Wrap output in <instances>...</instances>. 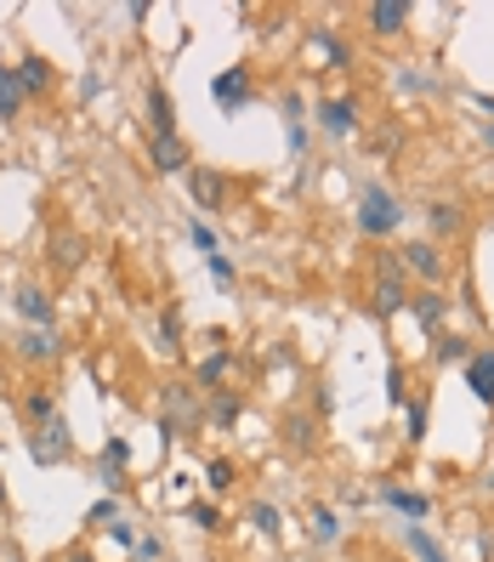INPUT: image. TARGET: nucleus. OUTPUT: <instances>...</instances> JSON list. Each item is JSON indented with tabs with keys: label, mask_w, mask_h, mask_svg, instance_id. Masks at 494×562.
Masks as SVG:
<instances>
[{
	"label": "nucleus",
	"mask_w": 494,
	"mask_h": 562,
	"mask_svg": "<svg viewBox=\"0 0 494 562\" xmlns=\"http://www.w3.org/2000/svg\"><path fill=\"white\" fill-rule=\"evenodd\" d=\"M86 256H91V245H86L80 227H57V234H46V268H52L57 279L80 273V268H86Z\"/></svg>",
	"instance_id": "10"
},
{
	"label": "nucleus",
	"mask_w": 494,
	"mask_h": 562,
	"mask_svg": "<svg viewBox=\"0 0 494 562\" xmlns=\"http://www.w3.org/2000/svg\"><path fill=\"white\" fill-rule=\"evenodd\" d=\"M0 295H7V290H0Z\"/></svg>",
	"instance_id": "53"
},
{
	"label": "nucleus",
	"mask_w": 494,
	"mask_h": 562,
	"mask_svg": "<svg viewBox=\"0 0 494 562\" xmlns=\"http://www.w3.org/2000/svg\"><path fill=\"white\" fill-rule=\"evenodd\" d=\"M154 432H159V443H165V449H171V443H177V438H182V432H177V426H171V420H165V415H159V420H154Z\"/></svg>",
	"instance_id": "47"
},
{
	"label": "nucleus",
	"mask_w": 494,
	"mask_h": 562,
	"mask_svg": "<svg viewBox=\"0 0 494 562\" xmlns=\"http://www.w3.org/2000/svg\"><path fill=\"white\" fill-rule=\"evenodd\" d=\"M284 143H290V159L295 165H307V154H313V131L307 125H284Z\"/></svg>",
	"instance_id": "41"
},
{
	"label": "nucleus",
	"mask_w": 494,
	"mask_h": 562,
	"mask_svg": "<svg viewBox=\"0 0 494 562\" xmlns=\"http://www.w3.org/2000/svg\"><path fill=\"white\" fill-rule=\"evenodd\" d=\"M23 449H29V460L35 467H69L75 460V432H69V420H52V426H35V432L23 438Z\"/></svg>",
	"instance_id": "5"
},
{
	"label": "nucleus",
	"mask_w": 494,
	"mask_h": 562,
	"mask_svg": "<svg viewBox=\"0 0 494 562\" xmlns=\"http://www.w3.org/2000/svg\"><path fill=\"white\" fill-rule=\"evenodd\" d=\"M375 501H381L386 512H398L404 522H426V517H433V494L404 488L398 477H381V483H375Z\"/></svg>",
	"instance_id": "12"
},
{
	"label": "nucleus",
	"mask_w": 494,
	"mask_h": 562,
	"mask_svg": "<svg viewBox=\"0 0 494 562\" xmlns=\"http://www.w3.org/2000/svg\"><path fill=\"white\" fill-rule=\"evenodd\" d=\"M188 245L200 250V256H216V250H222V239H216V227H211L205 216H193V222H188Z\"/></svg>",
	"instance_id": "37"
},
{
	"label": "nucleus",
	"mask_w": 494,
	"mask_h": 562,
	"mask_svg": "<svg viewBox=\"0 0 494 562\" xmlns=\"http://www.w3.org/2000/svg\"><path fill=\"white\" fill-rule=\"evenodd\" d=\"M409 18H415L409 0H370V7H364V29H370L375 41H398V35H409Z\"/></svg>",
	"instance_id": "15"
},
{
	"label": "nucleus",
	"mask_w": 494,
	"mask_h": 562,
	"mask_svg": "<svg viewBox=\"0 0 494 562\" xmlns=\"http://www.w3.org/2000/svg\"><path fill=\"white\" fill-rule=\"evenodd\" d=\"M182 517H188L193 528H200V535H222V528H227V517H222V506H216V501H188V506H182Z\"/></svg>",
	"instance_id": "34"
},
{
	"label": "nucleus",
	"mask_w": 494,
	"mask_h": 562,
	"mask_svg": "<svg viewBox=\"0 0 494 562\" xmlns=\"http://www.w3.org/2000/svg\"><path fill=\"white\" fill-rule=\"evenodd\" d=\"M279 114H284V125H307L313 120V103L290 86V91H279Z\"/></svg>",
	"instance_id": "36"
},
{
	"label": "nucleus",
	"mask_w": 494,
	"mask_h": 562,
	"mask_svg": "<svg viewBox=\"0 0 494 562\" xmlns=\"http://www.w3.org/2000/svg\"><path fill=\"white\" fill-rule=\"evenodd\" d=\"M460 375H467L472 398H478L483 409H494V347H472V358L460 363Z\"/></svg>",
	"instance_id": "23"
},
{
	"label": "nucleus",
	"mask_w": 494,
	"mask_h": 562,
	"mask_svg": "<svg viewBox=\"0 0 494 562\" xmlns=\"http://www.w3.org/2000/svg\"><path fill=\"white\" fill-rule=\"evenodd\" d=\"M63 352H69V336H63L57 324H41V329H29V324H23L18 336H12V358L29 363V370H52Z\"/></svg>",
	"instance_id": "4"
},
{
	"label": "nucleus",
	"mask_w": 494,
	"mask_h": 562,
	"mask_svg": "<svg viewBox=\"0 0 494 562\" xmlns=\"http://www.w3.org/2000/svg\"><path fill=\"white\" fill-rule=\"evenodd\" d=\"M307 52L324 63L329 75H347L352 69V46H347L341 29H329V23H307Z\"/></svg>",
	"instance_id": "13"
},
{
	"label": "nucleus",
	"mask_w": 494,
	"mask_h": 562,
	"mask_svg": "<svg viewBox=\"0 0 494 562\" xmlns=\"http://www.w3.org/2000/svg\"><path fill=\"white\" fill-rule=\"evenodd\" d=\"M409 318L426 329V336H444V324H449V295H444V290H409Z\"/></svg>",
	"instance_id": "22"
},
{
	"label": "nucleus",
	"mask_w": 494,
	"mask_h": 562,
	"mask_svg": "<svg viewBox=\"0 0 494 562\" xmlns=\"http://www.w3.org/2000/svg\"><path fill=\"white\" fill-rule=\"evenodd\" d=\"M245 420V392L222 386V392H205V432H234Z\"/></svg>",
	"instance_id": "18"
},
{
	"label": "nucleus",
	"mask_w": 494,
	"mask_h": 562,
	"mask_svg": "<svg viewBox=\"0 0 494 562\" xmlns=\"http://www.w3.org/2000/svg\"><path fill=\"white\" fill-rule=\"evenodd\" d=\"M182 341H188L182 302H165V307H159V324H154V347H159L165 358H177V352H182Z\"/></svg>",
	"instance_id": "25"
},
{
	"label": "nucleus",
	"mask_w": 494,
	"mask_h": 562,
	"mask_svg": "<svg viewBox=\"0 0 494 562\" xmlns=\"http://www.w3.org/2000/svg\"><path fill=\"white\" fill-rule=\"evenodd\" d=\"M404 546H409V557H415V562H449L444 540H438L426 522H404Z\"/></svg>",
	"instance_id": "27"
},
{
	"label": "nucleus",
	"mask_w": 494,
	"mask_h": 562,
	"mask_svg": "<svg viewBox=\"0 0 494 562\" xmlns=\"http://www.w3.org/2000/svg\"><path fill=\"white\" fill-rule=\"evenodd\" d=\"M7 506H12V494H7V477H0V517H7Z\"/></svg>",
	"instance_id": "49"
},
{
	"label": "nucleus",
	"mask_w": 494,
	"mask_h": 562,
	"mask_svg": "<svg viewBox=\"0 0 494 562\" xmlns=\"http://www.w3.org/2000/svg\"><path fill=\"white\" fill-rule=\"evenodd\" d=\"M420 216H426V239H433V245H444V239H460V234H467V205L449 200V193H438V200H426V205H420Z\"/></svg>",
	"instance_id": "11"
},
{
	"label": "nucleus",
	"mask_w": 494,
	"mask_h": 562,
	"mask_svg": "<svg viewBox=\"0 0 494 562\" xmlns=\"http://www.w3.org/2000/svg\"><path fill=\"white\" fill-rule=\"evenodd\" d=\"M205 488H211V501L234 494V488H239V460H234V454H211V460H205Z\"/></svg>",
	"instance_id": "28"
},
{
	"label": "nucleus",
	"mask_w": 494,
	"mask_h": 562,
	"mask_svg": "<svg viewBox=\"0 0 494 562\" xmlns=\"http://www.w3.org/2000/svg\"><path fill=\"white\" fill-rule=\"evenodd\" d=\"M352 222H358V234L364 239H392L398 227L409 222V205L392 193L386 182H358V200H352Z\"/></svg>",
	"instance_id": "1"
},
{
	"label": "nucleus",
	"mask_w": 494,
	"mask_h": 562,
	"mask_svg": "<svg viewBox=\"0 0 494 562\" xmlns=\"http://www.w3.org/2000/svg\"><path fill=\"white\" fill-rule=\"evenodd\" d=\"M370 261H375V284H381V279H404V284H409V273H404V256H398V245H392V250H375Z\"/></svg>",
	"instance_id": "38"
},
{
	"label": "nucleus",
	"mask_w": 494,
	"mask_h": 562,
	"mask_svg": "<svg viewBox=\"0 0 494 562\" xmlns=\"http://www.w3.org/2000/svg\"><path fill=\"white\" fill-rule=\"evenodd\" d=\"M386 404H392V409L409 404V375H404V363H386Z\"/></svg>",
	"instance_id": "40"
},
{
	"label": "nucleus",
	"mask_w": 494,
	"mask_h": 562,
	"mask_svg": "<svg viewBox=\"0 0 494 562\" xmlns=\"http://www.w3.org/2000/svg\"><path fill=\"white\" fill-rule=\"evenodd\" d=\"M398 143H404V131H398V125H386L381 137H375V148H381V154H392V148H398Z\"/></svg>",
	"instance_id": "46"
},
{
	"label": "nucleus",
	"mask_w": 494,
	"mask_h": 562,
	"mask_svg": "<svg viewBox=\"0 0 494 562\" xmlns=\"http://www.w3.org/2000/svg\"><path fill=\"white\" fill-rule=\"evenodd\" d=\"M398 256H404V273H415L426 290H444V279H449V256H444V245H433V239H409V245H398Z\"/></svg>",
	"instance_id": "8"
},
{
	"label": "nucleus",
	"mask_w": 494,
	"mask_h": 562,
	"mask_svg": "<svg viewBox=\"0 0 494 562\" xmlns=\"http://www.w3.org/2000/svg\"><path fill=\"white\" fill-rule=\"evenodd\" d=\"M188 200L200 216H222L227 200H234V182H227L222 171H211V165H193L188 171Z\"/></svg>",
	"instance_id": "7"
},
{
	"label": "nucleus",
	"mask_w": 494,
	"mask_h": 562,
	"mask_svg": "<svg viewBox=\"0 0 494 562\" xmlns=\"http://www.w3.org/2000/svg\"><path fill=\"white\" fill-rule=\"evenodd\" d=\"M370 313H375L381 324H392L398 313H409V284H404V279H381V284L370 290Z\"/></svg>",
	"instance_id": "26"
},
{
	"label": "nucleus",
	"mask_w": 494,
	"mask_h": 562,
	"mask_svg": "<svg viewBox=\"0 0 494 562\" xmlns=\"http://www.w3.org/2000/svg\"><path fill=\"white\" fill-rule=\"evenodd\" d=\"M392 86H398L404 97H433L438 91V80L420 69V63H398V75H392Z\"/></svg>",
	"instance_id": "33"
},
{
	"label": "nucleus",
	"mask_w": 494,
	"mask_h": 562,
	"mask_svg": "<svg viewBox=\"0 0 494 562\" xmlns=\"http://www.w3.org/2000/svg\"><path fill=\"white\" fill-rule=\"evenodd\" d=\"M483 143L494 148V120H483Z\"/></svg>",
	"instance_id": "50"
},
{
	"label": "nucleus",
	"mask_w": 494,
	"mask_h": 562,
	"mask_svg": "<svg viewBox=\"0 0 494 562\" xmlns=\"http://www.w3.org/2000/svg\"><path fill=\"white\" fill-rule=\"evenodd\" d=\"M12 562H23V557H12Z\"/></svg>",
	"instance_id": "52"
},
{
	"label": "nucleus",
	"mask_w": 494,
	"mask_h": 562,
	"mask_svg": "<svg viewBox=\"0 0 494 562\" xmlns=\"http://www.w3.org/2000/svg\"><path fill=\"white\" fill-rule=\"evenodd\" d=\"M148 165L159 177H188L193 171V148L182 131H171V137H148Z\"/></svg>",
	"instance_id": "16"
},
{
	"label": "nucleus",
	"mask_w": 494,
	"mask_h": 562,
	"mask_svg": "<svg viewBox=\"0 0 494 562\" xmlns=\"http://www.w3.org/2000/svg\"><path fill=\"white\" fill-rule=\"evenodd\" d=\"M23 103H29V97L18 86V69H12V63H0V125H18L23 120Z\"/></svg>",
	"instance_id": "29"
},
{
	"label": "nucleus",
	"mask_w": 494,
	"mask_h": 562,
	"mask_svg": "<svg viewBox=\"0 0 494 562\" xmlns=\"http://www.w3.org/2000/svg\"><path fill=\"white\" fill-rule=\"evenodd\" d=\"M483 494H494V472H489V477H483Z\"/></svg>",
	"instance_id": "51"
},
{
	"label": "nucleus",
	"mask_w": 494,
	"mask_h": 562,
	"mask_svg": "<svg viewBox=\"0 0 494 562\" xmlns=\"http://www.w3.org/2000/svg\"><path fill=\"white\" fill-rule=\"evenodd\" d=\"M12 313L29 324V329H41V324H57V295L41 284V279H29L12 290Z\"/></svg>",
	"instance_id": "14"
},
{
	"label": "nucleus",
	"mask_w": 494,
	"mask_h": 562,
	"mask_svg": "<svg viewBox=\"0 0 494 562\" xmlns=\"http://www.w3.org/2000/svg\"><path fill=\"white\" fill-rule=\"evenodd\" d=\"M313 125L324 131L329 143H352L358 131H364V109H358V97H347V91L318 97V103H313Z\"/></svg>",
	"instance_id": "3"
},
{
	"label": "nucleus",
	"mask_w": 494,
	"mask_h": 562,
	"mask_svg": "<svg viewBox=\"0 0 494 562\" xmlns=\"http://www.w3.org/2000/svg\"><path fill=\"white\" fill-rule=\"evenodd\" d=\"M307 540H313L318 551H336V546L347 540V522H341V512L329 506V501H313V506H307Z\"/></svg>",
	"instance_id": "19"
},
{
	"label": "nucleus",
	"mask_w": 494,
	"mask_h": 562,
	"mask_svg": "<svg viewBox=\"0 0 494 562\" xmlns=\"http://www.w3.org/2000/svg\"><path fill=\"white\" fill-rule=\"evenodd\" d=\"M103 535H109L120 551H131V546H137V528H131V517H114V522L103 528Z\"/></svg>",
	"instance_id": "44"
},
{
	"label": "nucleus",
	"mask_w": 494,
	"mask_h": 562,
	"mask_svg": "<svg viewBox=\"0 0 494 562\" xmlns=\"http://www.w3.org/2000/svg\"><path fill=\"white\" fill-rule=\"evenodd\" d=\"M143 109H148V137H171V131H182V120H177V97L165 91L159 80H148Z\"/></svg>",
	"instance_id": "20"
},
{
	"label": "nucleus",
	"mask_w": 494,
	"mask_h": 562,
	"mask_svg": "<svg viewBox=\"0 0 494 562\" xmlns=\"http://www.w3.org/2000/svg\"><path fill=\"white\" fill-rule=\"evenodd\" d=\"M234 370H239V352L234 347H211L200 358V370H193V386H200V392H222L227 381H234Z\"/></svg>",
	"instance_id": "21"
},
{
	"label": "nucleus",
	"mask_w": 494,
	"mask_h": 562,
	"mask_svg": "<svg viewBox=\"0 0 494 562\" xmlns=\"http://www.w3.org/2000/svg\"><path fill=\"white\" fill-rule=\"evenodd\" d=\"M472 358V341L467 336H433V363L449 370V363H467Z\"/></svg>",
	"instance_id": "35"
},
{
	"label": "nucleus",
	"mask_w": 494,
	"mask_h": 562,
	"mask_svg": "<svg viewBox=\"0 0 494 562\" xmlns=\"http://www.w3.org/2000/svg\"><path fill=\"white\" fill-rule=\"evenodd\" d=\"M165 557V540L159 535H137V546H131V562H159Z\"/></svg>",
	"instance_id": "43"
},
{
	"label": "nucleus",
	"mask_w": 494,
	"mask_h": 562,
	"mask_svg": "<svg viewBox=\"0 0 494 562\" xmlns=\"http://www.w3.org/2000/svg\"><path fill=\"white\" fill-rule=\"evenodd\" d=\"M426 432H433V398H426V392H415V398L404 404V438H409V443H426Z\"/></svg>",
	"instance_id": "30"
},
{
	"label": "nucleus",
	"mask_w": 494,
	"mask_h": 562,
	"mask_svg": "<svg viewBox=\"0 0 494 562\" xmlns=\"http://www.w3.org/2000/svg\"><path fill=\"white\" fill-rule=\"evenodd\" d=\"M91 477L103 483L109 494H125L131 488V467H120V460H109V454H91Z\"/></svg>",
	"instance_id": "32"
},
{
	"label": "nucleus",
	"mask_w": 494,
	"mask_h": 562,
	"mask_svg": "<svg viewBox=\"0 0 494 562\" xmlns=\"http://www.w3.org/2000/svg\"><path fill=\"white\" fill-rule=\"evenodd\" d=\"M12 69H18V86H23L29 103H35V97H52V91H57V63H52L46 52H23V57L12 63Z\"/></svg>",
	"instance_id": "17"
},
{
	"label": "nucleus",
	"mask_w": 494,
	"mask_h": 562,
	"mask_svg": "<svg viewBox=\"0 0 494 562\" xmlns=\"http://www.w3.org/2000/svg\"><path fill=\"white\" fill-rule=\"evenodd\" d=\"M279 443H284L295 460H313L318 443H324V420H318L313 409H284V420H279Z\"/></svg>",
	"instance_id": "9"
},
{
	"label": "nucleus",
	"mask_w": 494,
	"mask_h": 562,
	"mask_svg": "<svg viewBox=\"0 0 494 562\" xmlns=\"http://www.w3.org/2000/svg\"><path fill=\"white\" fill-rule=\"evenodd\" d=\"M18 409H23V420H29V432L35 426H52L57 415H63V404H57V386H23V398H18Z\"/></svg>",
	"instance_id": "24"
},
{
	"label": "nucleus",
	"mask_w": 494,
	"mask_h": 562,
	"mask_svg": "<svg viewBox=\"0 0 494 562\" xmlns=\"http://www.w3.org/2000/svg\"><path fill=\"white\" fill-rule=\"evenodd\" d=\"M211 103L234 120V114H245L250 103H256V75H250V63H234V69H222L216 80H211Z\"/></svg>",
	"instance_id": "6"
},
{
	"label": "nucleus",
	"mask_w": 494,
	"mask_h": 562,
	"mask_svg": "<svg viewBox=\"0 0 494 562\" xmlns=\"http://www.w3.org/2000/svg\"><path fill=\"white\" fill-rule=\"evenodd\" d=\"M205 273L216 279V290H234V284H239V268H234V256H222V250H216V256H205Z\"/></svg>",
	"instance_id": "39"
},
{
	"label": "nucleus",
	"mask_w": 494,
	"mask_h": 562,
	"mask_svg": "<svg viewBox=\"0 0 494 562\" xmlns=\"http://www.w3.org/2000/svg\"><path fill=\"white\" fill-rule=\"evenodd\" d=\"M114 517H125L114 494H103V501H97V506H86V528H109Z\"/></svg>",
	"instance_id": "42"
},
{
	"label": "nucleus",
	"mask_w": 494,
	"mask_h": 562,
	"mask_svg": "<svg viewBox=\"0 0 494 562\" xmlns=\"http://www.w3.org/2000/svg\"><path fill=\"white\" fill-rule=\"evenodd\" d=\"M57 562H97V557H91V551H86V546H75V551H63V557H57Z\"/></svg>",
	"instance_id": "48"
},
{
	"label": "nucleus",
	"mask_w": 494,
	"mask_h": 562,
	"mask_svg": "<svg viewBox=\"0 0 494 562\" xmlns=\"http://www.w3.org/2000/svg\"><path fill=\"white\" fill-rule=\"evenodd\" d=\"M97 454H109V460H120V467H131V460H137V449H131L125 438H109V443L97 449Z\"/></svg>",
	"instance_id": "45"
},
{
	"label": "nucleus",
	"mask_w": 494,
	"mask_h": 562,
	"mask_svg": "<svg viewBox=\"0 0 494 562\" xmlns=\"http://www.w3.org/2000/svg\"><path fill=\"white\" fill-rule=\"evenodd\" d=\"M245 522L256 528L261 540H279V535H284V512H279L273 501H250V506H245Z\"/></svg>",
	"instance_id": "31"
},
{
	"label": "nucleus",
	"mask_w": 494,
	"mask_h": 562,
	"mask_svg": "<svg viewBox=\"0 0 494 562\" xmlns=\"http://www.w3.org/2000/svg\"><path fill=\"white\" fill-rule=\"evenodd\" d=\"M159 415L171 420L182 438L205 432V392L200 386H182V381H165L159 386Z\"/></svg>",
	"instance_id": "2"
}]
</instances>
